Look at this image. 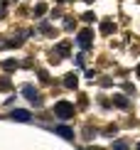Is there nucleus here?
Returning <instances> with one entry per match:
<instances>
[{
	"label": "nucleus",
	"instance_id": "nucleus-1",
	"mask_svg": "<svg viewBox=\"0 0 140 150\" xmlns=\"http://www.w3.org/2000/svg\"><path fill=\"white\" fill-rule=\"evenodd\" d=\"M54 116H59L62 121H69V118L74 116V103H69V101L54 103Z\"/></svg>",
	"mask_w": 140,
	"mask_h": 150
},
{
	"label": "nucleus",
	"instance_id": "nucleus-7",
	"mask_svg": "<svg viewBox=\"0 0 140 150\" xmlns=\"http://www.w3.org/2000/svg\"><path fill=\"white\" fill-rule=\"evenodd\" d=\"M113 30H116V25H113V22H103V25H101V32H103V35H111Z\"/></svg>",
	"mask_w": 140,
	"mask_h": 150
},
{
	"label": "nucleus",
	"instance_id": "nucleus-13",
	"mask_svg": "<svg viewBox=\"0 0 140 150\" xmlns=\"http://www.w3.org/2000/svg\"><path fill=\"white\" fill-rule=\"evenodd\" d=\"M0 89H10V81L8 79H0Z\"/></svg>",
	"mask_w": 140,
	"mask_h": 150
},
{
	"label": "nucleus",
	"instance_id": "nucleus-10",
	"mask_svg": "<svg viewBox=\"0 0 140 150\" xmlns=\"http://www.w3.org/2000/svg\"><path fill=\"white\" fill-rule=\"evenodd\" d=\"M57 54H64V57H66V54H69V45H59V47H57Z\"/></svg>",
	"mask_w": 140,
	"mask_h": 150
},
{
	"label": "nucleus",
	"instance_id": "nucleus-5",
	"mask_svg": "<svg viewBox=\"0 0 140 150\" xmlns=\"http://www.w3.org/2000/svg\"><path fill=\"white\" fill-rule=\"evenodd\" d=\"M64 84L69 86V89H76V84H79V79H76V74H66V79H64Z\"/></svg>",
	"mask_w": 140,
	"mask_h": 150
},
{
	"label": "nucleus",
	"instance_id": "nucleus-2",
	"mask_svg": "<svg viewBox=\"0 0 140 150\" xmlns=\"http://www.w3.org/2000/svg\"><path fill=\"white\" fill-rule=\"evenodd\" d=\"M22 93H25V96H27L35 106H42V98H40V93H37V89H35V86L25 84V86H22Z\"/></svg>",
	"mask_w": 140,
	"mask_h": 150
},
{
	"label": "nucleus",
	"instance_id": "nucleus-11",
	"mask_svg": "<svg viewBox=\"0 0 140 150\" xmlns=\"http://www.w3.org/2000/svg\"><path fill=\"white\" fill-rule=\"evenodd\" d=\"M35 12H37V15H44V12H47V5H37Z\"/></svg>",
	"mask_w": 140,
	"mask_h": 150
},
{
	"label": "nucleus",
	"instance_id": "nucleus-16",
	"mask_svg": "<svg viewBox=\"0 0 140 150\" xmlns=\"http://www.w3.org/2000/svg\"><path fill=\"white\" fill-rule=\"evenodd\" d=\"M86 3H91V0H86Z\"/></svg>",
	"mask_w": 140,
	"mask_h": 150
},
{
	"label": "nucleus",
	"instance_id": "nucleus-9",
	"mask_svg": "<svg viewBox=\"0 0 140 150\" xmlns=\"http://www.w3.org/2000/svg\"><path fill=\"white\" fill-rule=\"evenodd\" d=\"M113 150H128V143L125 140H116L113 143Z\"/></svg>",
	"mask_w": 140,
	"mask_h": 150
},
{
	"label": "nucleus",
	"instance_id": "nucleus-4",
	"mask_svg": "<svg viewBox=\"0 0 140 150\" xmlns=\"http://www.w3.org/2000/svg\"><path fill=\"white\" fill-rule=\"evenodd\" d=\"M10 118H12V121H22V123H30V121H32L30 111H22V108H15V111L10 113Z\"/></svg>",
	"mask_w": 140,
	"mask_h": 150
},
{
	"label": "nucleus",
	"instance_id": "nucleus-6",
	"mask_svg": "<svg viewBox=\"0 0 140 150\" xmlns=\"http://www.w3.org/2000/svg\"><path fill=\"white\" fill-rule=\"evenodd\" d=\"M57 133H59L62 138H66V140H71V135H74V133H71V130H69L66 126H59V128H57Z\"/></svg>",
	"mask_w": 140,
	"mask_h": 150
},
{
	"label": "nucleus",
	"instance_id": "nucleus-12",
	"mask_svg": "<svg viewBox=\"0 0 140 150\" xmlns=\"http://www.w3.org/2000/svg\"><path fill=\"white\" fill-rule=\"evenodd\" d=\"M116 103H118V106H123V108H125V106H128V101H125L123 96H118V98H116Z\"/></svg>",
	"mask_w": 140,
	"mask_h": 150
},
{
	"label": "nucleus",
	"instance_id": "nucleus-3",
	"mask_svg": "<svg viewBox=\"0 0 140 150\" xmlns=\"http://www.w3.org/2000/svg\"><path fill=\"white\" fill-rule=\"evenodd\" d=\"M91 37H93V32H91V30H81V32H79V37H76L79 47L88 49V47H91Z\"/></svg>",
	"mask_w": 140,
	"mask_h": 150
},
{
	"label": "nucleus",
	"instance_id": "nucleus-8",
	"mask_svg": "<svg viewBox=\"0 0 140 150\" xmlns=\"http://www.w3.org/2000/svg\"><path fill=\"white\" fill-rule=\"evenodd\" d=\"M3 69H8V71H12V69H17V62H12V59H8V62H3Z\"/></svg>",
	"mask_w": 140,
	"mask_h": 150
},
{
	"label": "nucleus",
	"instance_id": "nucleus-15",
	"mask_svg": "<svg viewBox=\"0 0 140 150\" xmlns=\"http://www.w3.org/2000/svg\"><path fill=\"white\" fill-rule=\"evenodd\" d=\"M138 150H140V143H138Z\"/></svg>",
	"mask_w": 140,
	"mask_h": 150
},
{
	"label": "nucleus",
	"instance_id": "nucleus-14",
	"mask_svg": "<svg viewBox=\"0 0 140 150\" xmlns=\"http://www.w3.org/2000/svg\"><path fill=\"white\" fill-rule=\"evenodd\" d=\"M135 71H138V76H140V64H138V69H135Z\"/></svg>",
	"mask_w": 140,
	"mask_h": 150
}]
</instances>
